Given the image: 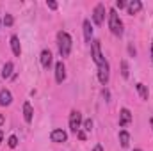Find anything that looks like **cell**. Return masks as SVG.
<instances>
[{"label":"cell","mask_w":153,"mask_h":151,"mask_svg":"<svg viewBox=\"0 0 153 151\" xmlns=\"http://www.w3.org/2000/svg\"><path fill=\"white\" fill-rule=\"evenodd\" d=\"M57 44H59V53L61 57H70L71 52V36L64 30H61L57 34Z\"/></svg>","instance_id":"6da1fadb"},{"label":"cell","mask_w":153,"mask_h":151,"mask_svg":"<svg viewBox=\"0 0 153 151\" xmlns=\"http://www.w3.org/2000/svg\"><path fill=\"white\" fill-rule=\"evenodd\" d=\"M13 21H14V20H13V16H11V14H5V16H4V23H5V27H11V25H13Z\"/></svg>","instance_id":"7402d4cb"},{"label":"cell","mask_w":153,"mask_h":151,"mask_svg":"<svg viewBox=\"0 0 153 151\" xmlns=\"http://www.w3.org/2000/svg\"><path fill=\"white\" fill-rule=\"evenodd\" d=\"M13 103V94H11V91L9 89H2L0 91V105L2 107H7V105H11Z\"/></svg>","instance_id":"9c48e42d"},{"label":"cell","mask_w":153,"mask_h":151,"mask_svg":"<svg viewBox=\"0 0 153 151\" xmlns=\"http://www.w3.org/2000/svg\"><path fill=\"white\" fill-rule=\"evenodd\" d=\"M152 126H153V117H152Z\"/></svg>","instance_id":"f546056e"},{"label":"cell","mask_w":153,"mask_h":151,"mask_svg":"<svg viewBox=\"0 0 153 151\" xmlns=\"http://www.w3.org/2000/svg\"><path fill=\"white\" fill-rule=\"evenodd\" d=\"M152 61H153V41H152Z\"/></svg>","instance_id":"f1b7e54d"},{"label":"cell","mask_w":153,"mask_h":151,"mask_svg":"<svg viewBox=\"0 0 153 151\" xmlns=\"http://www.w3.org/2000/svg\"><path fill=\"white\" fill-rule=\"evenodd\" d=\"M50 139H52V142H66L68 141V133L64 132V130H53L52 133H50Z\"/></svg>","instance_id":"ba28073f"},{"label":"cell","mask_w":153,"mask_h":151,"mask_svg":"<svg viewBox=\"0 0 153 151\" xmlns=\"http://www.w3.org/2000/svg\"><path fill=\"white\" fill-rule=\"evenodd\" d=\"M93 151H103V146H102V144H96V146L93 148Z\"/></svg>","instance_id":"484cf974"},{"label":"cell","mask_w":153,"mask_h":151,"mask_svg":"<svg viewBox=\"0 0 153 151\" xmlns=\"http://www.w3.org/2000/svg\"><path fill=\"white\" fill-rule=\"evenodd\" d=\"M91 53H93V61H94L98 66L105 61L103 55H102V44H100L98 39H93V41H91Z\"/></svg>","instance_id":"3957f363"},{"label":"cell","mask_w":153,"mask_h":151,"mask_svg":"<svg viewBox=\"0 0 153 151\" xmlns=\"http://www.w3.org/2000/svg\"><path fill=\"white\" fill-rule=\"evenodd\" d=\"M13 68H14L13 62H5L4 68H2V76H4V78H11V76H13Z\"/></svg>","instance_id":"e0dca14e"},{"label":"cell","mask_w":153,"mask_h":151,"mask_svg":"<svg viewBox=\"0 0 153 151\" xmlns=\"http://www.w3.org/2000/svg\"><path fill=\"white\" fill-rule=\"evenodd\" d=\"M134 151H141V150H134Z\"/></svg>","instance_id":"4dcf8cb0"},{"label":"cell","mask_w":153,"mask_h":151,"mask_svg":"<svg viewBox=\"0 0 153 151\" xmlns=\"http://www.w3.org/2000/svg\"><path fill=\"white\" fill-rule=\"evenodd\" d=\"M132 123V112L128 109H121L119 112V126H126Z\"/></svg>","instance_id":"30bf717a"},{"label":"cell","mask_w":153,"mask_h":151,"mask_svg":"<svg viewBox=\"0 0 153 151\" xmlns=\"http://www.w3.org/2000/svg\"><path fill=\"white\" fill-rule=\"evenodd\" d=\"M76 135H78V139H80V141H85V133H84V132H80V130H78V133H76Z\"/></svg>","instance_id":"d4e9b609"},{"label":"cell","mask_w":153,"mask_h":151,"mask_svg":"<svg viewBox=\"0 0 153 151\" xmlns=\"http://www.w3.org/2000/svg\"><path fill=\"white\" fill-rule=\"evenodd\" d=\"M84 38H85V41H91V38H93V27H91V21L89 20H84Z\"/></svg>","instance_id":"2e32d148"},{"label":"cell","mask_w":153,"mask_h":151,"mask_svg":"<svg viewBox=\"0 0 153 151\" xmlns=\"http://www.w3.org/2000/svg\"><path fill=\"white\" fill-rule=\"evenodd\" d=\"M103 18H105V5L103 4H98L93 11V21L96 25H102L103 23Z\"/></svg>","instance_id":"8992f818"},{"label":"cell","mask_w":153,"mask_h":151,"mask_svg":"<svg viewBox=\"0 0 153 151\" xmlns=\"http://www.w3.org/2000/svg\"><path fill=\"white\" fill-rule=\"evenodd\" d=\"M141 9H143V4H141L139 0H132L130 4H126V11H128V14H137Z\"/></svg>","instance_id":"4fadbf2b"},{"label":"cell","mask_w":153,"mask_h":151,"mask_svg":"<svg viewBox=\"0 0 153 151\" xmlns=\"http://www.w3.org/2000/svg\"><path fill=\"white\" fill-rule=\"evenodd\" d=\"M55 80H57V84H62L66 80V68H64L62 61H59L55 64Z\"/></svg>","instance_id":"52a82bcc"},{"label":"cell","mask_w":153,"mask_h":151,"mask_svg":"<svg viewBox=\"0 0 153 151\" xmlns=\"http://www.w3.org/2000/svg\"><path fill=\"white\" fill-rule=\"evenodd\" d=\"M135 89H137V93H139L141 100H148V87H146L144 84H137V85H135Z\"/></svg>","instance_id":"ac0fdd59"},{"label":"cell","mask_w":153,"mask_h":151,"mask_svg":"<svg viewBox=\"0 0 153 151\" xmlns=\"http://www.w3.org/2000/svg\"><path fill=\"white\" fill-rule=\"evenodd\" d=\"M32 115H34L32 105H30L29 101H25V103H23V119H25V123H27V124H30V123H32Z\"/></svg>","instance_id":"8fae6325"},{"label":"cell","mask_w":153,"mask_h":151,"mask_svg":"<svg viewBox=\"0 0 153 151\" xmlns=\"http://www.w3.org/2000/svg\"><path fill=\"white\" fill-rule=\"evenodd\" d=\"M80 126H82V114L78 110H71V114H70V130H71V133L76 135Z\"/></svg>","instance_id":"277c9868"},{"label":"cell","mask_w":153,"mask_h":151,"mask_svg":"<svg viewBox=\"0 0 153 151\" xmlns=\"http://www.w3.org/2000/svg\"><path fill=\"white\" fill-rule=\"evenodd\" d=\"M123 7H126V2L125 0H117L116 2V9H123Z\"/></svg>","instance_id":"cb8c5ba5"},{"label":"cell","mask_w":153,"mask_h":151,"mask_svg":"<svg viewBox=\"0 0 153 151\" xmlns=\"http://www.w3.org/2000/svg\"><path fill=\"white\" fill-rule=\"evenodd\" d=\"M82 126H84V130L91 132V130H93V121H91V119H85V121L82 123Z\"/></svg>","instance_id":"44dd1931"},{"label":"cell","mask_w":153,"mask_h":151,"mask_svg":"<svg viewBox=\"0 0 153 151\" xmlns=\"http://www.w3.org/2000/svg\"><path fill=\"white\" fill-rule=\"evenodd\" d=\"M119 142H121V148H125V150L130 146V133L126 130H121L119 132Z\"/></svg>","instance_id":"9a60e30c"},{"label":"cell","mask_w":153,"mask_h":151,"mask_svg":"<svg viewBox=\"0 0 153 151\" xmlns=\"http://www.w3.org/2000/svg\"><path fill=\"white\" fill-rule=\"evenodd\" d=\"M46 5H48L52 11H55V9H57V2H53V0H48V2H46Z\"/></svg>","instance_id":"603a6c76"},{"label":"cell","mask_w":153,"mask_h":151,"mask_svg":"<svg viewBox=\"0 0 153 151\" xmlns=\"http://www.w3.org/2000/svg\"><path fill=\"white\" fill-rule=\"evenodd\" d=\"M2 141H4V132L0 130V144H2Z\"/></svg>","instance_id":"4316f807"},{"label":"cell","mask_w":153,"mask_h":151,"mask_svg":"<svg viewBox=\"0 0 153 151\" xmlns=\"http://www.w3.org/2000/svg\"><path fill=\"white\" fill-rule=\"evenodd\" d=\"M109 29L114 36H123V21L119 20V14L116 9L109 11Z\"/></svg>","instance_id":"7a4b0ae2"},{"label":"cell","mask_w":153,"mask_h":151,"mask_svg":"<svg viewBox=\"0 0 153 151\" xmlns=\"http://www.w3.org/2000/svg\"><path fill=\"white\" fill-rule=\"evenodd\" d=\"M128 71H130L128 70V62L126 61H121V76L123 78H128Z\"/></svg>","instance_id":"d6986e66"},{"label":"cell","mask_w":153,"mask_h":151,"mask_svg":"<svg viewBox=\"0 0 153 151\" xmlns=\"http://www.w3.org/2000/svg\"><path fill=\"white\" fill-rule=\"evenodd\" d=\"M7 144H9V148H13V150H14V148L18 146V137H16V135H11V137H9V141H7Z\"/></svg>","instance_id":"ffe728a7"},{"label":"cell","mask_w":153,"mask_h":151,"mask_svg":"<svg viewBox=\"0 0 153 151\" xmlns=\"http://www.w3.org/2000/svg\"><path fill=\"white\" fill-rule=\"evenodd\" d=\"M0 124H4V115H0Z\"/></svg>","instance_id":"83f0119b"},{"label":"cell","mask_w":153,"mask_h":151,"mask_svg":"<svg viewBox=\"0 0 153 151\" xmlns=\"http://www.w3.org/2000/svg\"><path fill=\"white\" fill-rule=\"evenodd\" d=\"M109 75H111V71H109V62L103 61V62L98 66V80H100L102 85H107V82H109Z\"/></svg>","instance_id":"5b68a950"},{"label":"cell","mask_w":153,"mask_h":151,"mask_svg":"<svg viewBox=\"0 0 153 151\" xmlns=\"http://www.w3.org/2000/svg\"><path fill=\"white\" fill-rule=\"evenodd\" d=\"M11 48H13V53H14L16 57L22 55V46H20V39H18V36H13V38H11Z\"/></svg>","instance_id":"5bb4252c"},{"label":"cell","mask_w":153,"mask_h":151,"mask_svg":"<svg viewBox=\"0 0 153 151\" xmlns=\"http://www.w3.org/2000/svg\"><path fill=\"white\" fill-rule=\"evenodd\" d=\"M0 25H2V20H0Z\"/></svg>","instance_id":"1f68e13d"},{"label":"cell","mask_w":153,"mask_h":151,"mask_svg":"<svg viewBox=\"0 0 153 151\" xmlns=\"http://www.w3.org/2000/svg\"><path fill=\"white\" fill-rule=\"evenodd\" d=\"M50 64H52V52H50V50H43V52H41V66H43L45 70H48Z\"/></svg>","instance_id":"7c38bea8"}]
</instances>
